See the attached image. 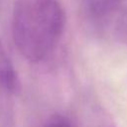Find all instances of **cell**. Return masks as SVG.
<instances>
[{"instance_id":"obj_1","label":"cell","mask_w":127,"mask_h":127,"mask_svg":"<svg viewBox=\"0 0 127 127\" xmlns=\"http://www.w3.org/2000/svg\"><path fill=\"white\" fill-rule=\"evenodd\" d=\"M64 23L60 0H15L11 22L14 45L28 62L40 63L60 42Z\"/></svg>"},{"instance_id":"obj_2","label":"cell","mask_w":127,"mask_h":127,"mask_svg":"<svg viewBox=\"0 0 127 127\" xmlns=\"http://www.w3.org/2000/svg\"><path fill=\"white\" fill-rule=\"evenodd\" d=\"M124 0H83L84 12L94 25L102 28L109 25Z\"/></svg>"},{"instance_id":"obj_3","label":"cell","mask_w":127,"mask_h":127,"mask_svg":"<svg viewBox=\"0 0 127 127\" xmlns=\"http://www.w3.org/2000/svg\"><path fill=\"white\" fill-rule=\"evenodd\" d=\"M0 87L10 89L17 93L19 89V79L13 64L6 53L0 39Z\"/></svg>"},{"instance_id":"obj_4","label":"cell","mask_w":127,"mask_h":127,"mask_svg":"<svg viewBox=\"0 0 127 127\" xmlns=\"http://www.w3.org/2000/svg\"><path fill=\"white\" fill-rule=\"evenodd\" d=\"M15 93L10 89L0 87V127H15Z\"/></svg>"},{"instance_id":"obj_5","label":"cell","mask_w":127,"mask_h":127,"mask_svg":"<svg viewBox=\"0 0 127 127\" xmlns=\"http://www.w3.org/2000/svg\"><path fill=\"white\" fill-rule=\"evenodd\" d=\"M110 25L113 36L127 45V5L118 10Z\"/></svg>"},{"instance_id":"obj_6","label":"cell","mask_w":127,"mask_h":127,"mask_svg":"<svg viewBox=\"0 0 127 127\" xmlns=\"http://www.w3.org/2000/svg\"><path fill=\"white\" fill-rule=\"evenodd\" d=\"M42 127H73L70 120L61 114H55L50 117Z\"/></svg>"},{"instance_id":"obj_7","label":"cell","mask_w":127,"mask_h":127,"mask_svg":"<svg viewBox=\"0 0 127 127\" xmlns=\"http://www.w3.org/2000/svg\"><path fill=\"white\" fill-rule=\"evenodd\" d=\"M98 127H116V126H115L114 124H112L111 122H108V121H104V122L100 123Z\"/></svg>"}]
</instances>
